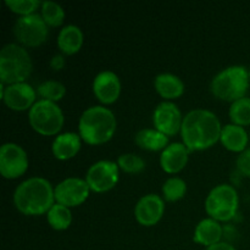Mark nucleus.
<instances>
[{"label": "nucleus", "instance_id": "nucleus-1", "mask_svg": "<svg viewBox=\"0 0 250 250\" xmlns=\"http://www.w3.org/2000/svg\"><path fill=\"white\" fill-rule=\"evenodd\" d=\"M221 124L209 110H193L183 119L182 139L189 151L204 150L214 146L221 137Z\"/></svg>", "mask_w": 250, "mask_h": 250}, {"label": "nucleus", "instance_id": "nucleus-2", "mask_svg": "<svg viewBox=\"0 0 250 250\" xmlns=\"http://www.w3.org/2000/svg\"><path fill=\"white\" fill-rule=\"evenodd\" d=\"M54 189L49 181L33 177L22 182L14 194L15 207L24 215L48 214L54 207Z\"/></svg>", "mask_w": 250, "mask_h": 250}, {"label": "nucleus", "instance_id": "nucleus-3", "mask_svg": "<svg viewBox=\"0 0 250 250\" xmlns=\"http://www.w3.org/2000/svg\"><path fill=\"white\" fill-rule=\"evenodd\" d=\"M116 125V117L111 110L104 106H93L82 114L78 129L85 143L99 146L114 137Z\"/></svg>", "mask_w": 250, "mask_h": 250}, {"label": "nucleus", "instance_id": "nucleus-4", "mask_svg": "<svg viewBox=\"0 0 250 250\" xmlns=\"http://www.w3.org/2000/svg\"><path fill=\"white\" fill-rule=\"evenodd\" d=\"M32 72V60L26 49L6 44L0 51V78L2 84L23 83Z\"/></svg>", "mask_w": 250, "mask_h": 250}, {"label": "nucleus", "instance_id": "nucleus-5", "mask_svg": "<svg viewBox=\"0 0 250 250\" xmlns=\"http://www.w3.org/2000/svg\"><path fill=\"white\" fill-rule=\"evenodd\" d=\"M249 82V72L243 66H231L215 76L210 88L216 98L234 103L244 98Z\"/></svg>", "mask_w": 250, "mask_h": 250}, {"label": "nucleus", "instance_id": "nucleus-6", "mask_svg": "<svg viewBox=\"0 0 250 250\" xmlns=\"http://www.w3.org/2000/svg\"><path fill=\"white\" fill-rule=\"evenodd\" d=\"M28 120L32 128L39 134L54 136L62 128L63 114L55 103L42 99L31 107Z\"/></svg>", "mask_w": 250, "mask_h": 250}, {"label": "nucleus", "instance_id": "nucleus-7", "mask_svg": "<svg viewBox=\"0 0 250 250\" xmlns=\"http://www.w3.org/2000/svg\"><path fill=\"white\" fill-rule=\"evenodd\" d=\"M238 194L232 186L220 185L215 187L205 200V209L211 219L229 221L238 210Z\"/></svg>", "mask_w": 250, "mask_h": 250}, {"label": "nucleus", "instance_id": "nucleus-8", "mask_svg": "<svg viewBox=\"0 0 250 250\" xmlns=\"http://www.w3.org/2000/svg\"><path fill=\"white\" fill-rule=\"evenodd\" d=\"M17 41L29 48L42 45L48 37V24L43 17L37 14L22 16L17 20L14 27Z\"/></svg>", "mask_w": 250, "mask_h": 250}, {"label": "nucleus", "instance_id": "nucleus-9", "mask_svg": "<svg viewBox=\"0 0 250 250\" xmlns=\"http://www.w3.org/2000/svg\"><path fill=\"white\" fill-rule=\"evenodd\" d=\"M85 181L93 192H107L114 188L119 181V166L112 161H98L90 166Z\"/></svg>", "mask_w": 250, "mask_h": 250}, {"label": "nucleus", "instance_id": "nucleus-10", "mask_svg": "<svg viewBox=\"0 0 250 250\" xmlns=\"http://www.w3.org/2000/svg\"><path fill=\"white\" fill-rule=\"evenodd\" d=\"M28 167V158L23 149L15 143H6L0 149V172L7 180L23 175Z\"/></svg>", "mask_w": 250, "mask_h": 250}, {"label": "nucleus", "instance_id": "nucleus-11", "mask_svg": "<svg viewBox=\"0 0 250 250\" xmlns=\"http://www.w3.org/2000/svg\"><path fill=\"white\" fill-rule=\"evenodd\" d=\"M89 190L87 181L81 178H67L56 186L54 195L58 204L72 208L84 203L89 197Z\"/></svg>", "mask_w": 250, "mask_h": 250}, {"label": "nucleus", "instance_id": "nucleus-12", "mask_svg": "<svg viewBox=\"0 0 250 250\" xmlns=\"http://www.w3.org/2000/svg\"><path fill=\"white\" fill-rule=\"evenodd\" d=\"M1 98L7 107L15 111H23L36 104V92L27 83H16L4 88L1 83Z\"/></svg>", "mask_w": 250, "mask_h": 250}, {"label": "nucleus", "instance_id": "nucleus-13", "mask_svg": "<svg viewBox=\"0 0 250 250\" xmlns=\"http://www.w3.org/2000/svg\"><path fill=\"white\" fill-rule=\"evenodd\" d=\"M154 126L165 136H175L182 128V114L172 103H161L153 116Z\"/></svg>", "mask_w": 250, "mask_h": 250}, {"label": "nucleus", "instance_id": "nucleus-14", "mask_svg": "<svg viewBox=\"0 0 250 250\" xmlns=\"http://www.w3.org/2000/svg\"><path fill=\"white\" fill-rule=\"evenodd\" d=\"M165 210L164 200L156 194H148L141 198L134 209L136 219L142 226L150 227L161 220Z\"/></svg>", "mask_w": 250, "mask_h": 250}, {"label": "nucleus", "instance_id": "nucleus-15", "mask_svg": "<svg viewBox=\"0 0 250 250\" xmlns=\"http://www.w3.org/2000/svg\"><path fill=\"white\" fill-rule=\"evenodd\" d=\"M94 94L103 104H112L121 93V83L119 77L111 71H103L93 82Z\"/></svg>", "mask_w": 250, "mask_h": 250}, {"label": "nucleus", "instance_id": "nucleus-16", "mask_svg": "<svg viewBox=\"0 0 250 250\" xmlns=\"http://www.w3.org/2000/svg\"><path fill=\"white\" fill-rule=\"evenodd\" d=\"M188 150L185 144L173 143L164 149L160 158V165L167 173H177L186 167L188 163Z\"/></svg>", "mask_w": 250, "mask_h": 250}, {"label": "nucleus", "instance_id": "nucleus-17", "mask_svg": "<svg viewBox=\"0 0 250 250\" xmlns=\"http://www.w3.org/2000/svg\"><path fill=\"white\" fill-rule=\"evenodd\" d=\"M224 229L214 219H205L198 224L194 231V242L205 247H211L220 243Z\"/></svg>", "mask_w": 250, "mask_h": 250}, {"label": "nucleus", "instance_id": "nucleus-18", "mask_svg": "<svg viewBox=\"0 0 250 250\" xmlns=\"http://www.w3.org/2000/svg\"><path fill=\"white\" fill-rule=\"evenodd\" d=\"M81 149V136L73 132L60 134L53 142V154L59 160H68Z\"/></svg>", "mask_w": 250, "mask_h": 250}, {"label": "nucleus", "instance_id": "nucleus-19", "mask_svg": "<svg viewBox=\"0 0 250 250\" xmlns=\"http://www.w3.org/2000/svg\"><path fill=\"white\" fill-rule=\"evenodd\" d=\"M220 141L226 149L231 151H244L248 144V133L242 126L227 125L222 128Z\"/></svg>", "mask_w": 250, "mask_h": 250}, {"label": "nucleus", "instance_id": "nucleus-20", "mask_svg": "<svg viewBox=\"0 0 250 250\" xmlns=\"http://www.w3.org/2000/svg\"><path fill=\"white\" fill-rule=\"evenodd\" d=\"M83 44V33L77 26L68 24L63 27L58 37V45L62 53L72 55L80 51Z\"/></svg>", "mask_w": 250, "mask_h": 250}, {"label": "nucleus", "instance_id": "nucleus-21", "mask_svg": "<svg viewBox=\"0 0 250 250\" xmlns=\"http://www.w3.org/2000/svg\"><path fill=\"white\" fill-rule=\"evenodd\" d=\"M155 89L165 99H177L185 92V84L177 76L161 73L155 78Z\"/></svg>", "mask_w": 250, "mask_h": 250}, {"label": "nucleus", "instance_id": "nucleus-22", "mask_svg": "<svg viewBox=\"0 0 250 250\" xmlns=\"http://www.w3.org/2000/svg\"><path fill=\"white\" fill-rule=\"evenodd\" d=\"M136 143L142 149L158 151L166 148L168 138L158 129H142L136 134Z\"/></svg>", "mask_w": 250, "mask_h": 250}, {"label": "nucleus", "instance_id": "nucleus-23", "mask_svg": "<svg viewBox=\"0 0 250 250\" xmlns=\"http://www.w3.org/2000/svg\"><path fill=\"white\" fill-rule=\"evenodd\" d=\"M48 222L56 231H63L70 227L72 222V214L67 207L54 204V207L48 211Z\"/></svg>", "mask_w": 250, "mask_h": 250}, {"label": "nucleus", "instance_id": "nucleus-24", "mask_svg": "<svg viewBox=\"0 0 250 250\" xmlns=\"http://www.w3.org/2000/svg\"><path fill=\"white\" fill-rule=\"evenodd\" d=\"M229 117L237 126L250 125V98H242L232 103L229 107Z\"/></svg>", "mask_w": 250, "mask_h": 250}, {"label": "nucleus", "instance_id": "nucleus-25", "mask_svg": "<svg viewBox=\"0 0 250 250\" xmlns=\"http://www.w3.org/2000/svg\"><path fill=\"white\" fill-rule=\"evenodd\" d=\"M42 17L45 23L50 27L60 26L65 19L63 9L59 4L53 1L42 2Z\"/></svg>", "mask_w": 250, "mask_h": 250}, {"label": "nucleus", "instance_id": "nucleus-26", "mask_svg": "<svg viewBox=\"0 0 250 250\" xmlns=\"http://www.w3.org/2000/svg\"><path fill=\"white\" fill-rule=\"evenodd\" d=\"M187 190V186L182 178L172 177L168 178L163 186L164 197L167 202H177L182 199Z\"/></svg>", "mask_w": 250, "mask_h": 250}, {"label": "nucleus", "instance_id": "nucleus-27", "mask_svg": "<svg viewBox=\"0 0 250 250\" xmlns=\"http://www.w3.org/2000/svg\"><path fill=\"white\" fill-rule=\"evenodd\" d=\"M38 93L43 98V100L55 103L62 99L66 93V88L62 83L56 82V81H45L39 84Z\"/></svg>", "mask_w": 250, "mask_h": 250}, {"label": "nucleus", "instance_id": "nucleus-28", "mask_svg": "<svg viewBox=\"0 0 250 250\" xmlns=\"http://www.w3.org/2000/svg\"><path fill=\"white\" fill-rule=\"evenodd\" d=\"M119 167L127 173H138L146 167V163L141 156L136 154H124L119 158Z\"/></svg>", "mask_w": 250, "mask_h": 250}, {"label": "nucleus", "instance_id": "nucleus-29", "mask_svg": "<svg viewBox=\"0 0 250 250\" xmlns=\"http://www.w3.org/2000/svg\"><path fill=\"white\" fill-rule=\"evenodd\" d=\"M5 5L15 14L28 16L33 14L42 4L38 0H5Z\"/></svg>", "mask_w": 250, "mask_h": 250}, {"label": "nucleus", "instance_id": "nucleus-30", "mask_svg": "<svg viewBox=\"0 0 250 250\" xmlns=\"http://www.w3.org/2000/svg\"><path fill=\"white\" fill-rule=\"evenodd\" d=\"M237 168L242 175L250 177V149L242 151L237 159Z\"/></svg>", "mask_w": 250, "mask_h": 250}, {"label": "nucleus", "instance_id": "nucleus-31", "mask_svg": "<svg viewBox=\"0 0 250 250\" xmlns=\"http://www.w3.org/2000/svg\"><path fill=\"white\" fill-rule=\"evenodd\" d=\"M50 66L55 71H60L65 66V59L62 55H55L50 61Z\"/></svg>", "mask_w": 250, "mask_h": 250}, {"label": "nucleus", "instance_id": "nucleus-32", "mask_svg": "<svg viewBox=\"0 0 250 250\" xmlns=\"http://www.w3.org/2000/svg\"><path fill=\"white\" fill-rule=\"evenodd\" d=\"M207 250H236L234 247H232L231 244L225 243V242H220V243L214 244V246L207 248Z\"/></svg>", "mask_w": 250, "mask_h": 250}, {"label": "nucleus", "instance_id": "nucleus-33", "mask_svg": "<svg viewBox=\"0 0 250 250\" xmlns=\"http://www.w3.org/2000/svg\"><path fill=\"white\" fill-rule=\"evenodd\" d=\"M249 78H250V72H249Z\"/></svg>", "mask_w": 250, "mask_h": 250}]
</instances>
